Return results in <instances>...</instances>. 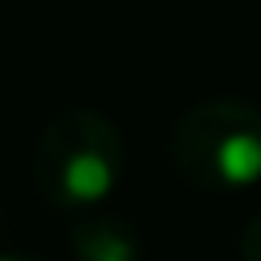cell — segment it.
Segmentation results:
<instances>
[{
	"mask_svg": "<svg viewBox=\"0 0 261 261\" xmlns=\"http://www.w3.org/2000/svg\"><path fill=\"white\" fill-rule=\"evenodd\" d=\"M90 118H82V139L57 147L49 143L41 155V179L45 188L61 200V204H94L110 192L114 184V139L102 135L94 139V130H86Z\"/></svg>",
	"mask_w": 261,
	"mask_h": 261,
	"instance_id": "obj_2",
	"label": "cell"
},
{
	"mask_svg": "<svg viewBox=\"0 0 261 261\" xmlns=\"http://www.w3.org/2000/svg\"><path fill=\"white\" fill-rule=\"evenodd\" d=\"M212 122L216 130H184V167L204 184H253L261 175V126H253L249 114H237L232 122L212 114Z\"/></svg>",
	"mask_w": 261,
	"mask_h": 261,
	"instance_id": "obj_1",
	"label": "cell"
},
{
	"mask_svg": "<svg viewBox=\"0 0 261 261\" xmlns=\"http://www.w3.org/2000/svg\"><path fill=\"white\" fill-rule=\"evenodd\" d=\"M0 261H37V257H29V253H4Z\"/></svg>",
	"mask_w": 261,
	"mask_h": 261,
	"instance_id": "obj_5",
	"label": "cell"
},
{
	"mask_svg": "<svg viewBox=\"0 0 261 261\" xmlns=\"http://www.w3.org/2000/svg\"><path fill=\"white\" fill-rule=\"evenodd\" d=\"M241 253H245V261H261V216L245 228V237H241Z\"/></svg>",
	"mask_w": 261,
	"mask_h": 261,
	"instance_id": "obj_4",
	"label": "cell"
},
{
	"mask_svg": "<svg viewBox=\"0 0 261 261\" xmlns=\"http://www.w3.org/2000/svg\"><path fill=\"white\" fill-rule=\"evenodd\" d=\"M73 249L77 261H135V237L110 216L86 220L73 232Z\"/></svg>",
	"mask_w": 261,
	"mask_h": 261,
	"instance_id": "obj_3",
	"label": "cell"
}]
</instances>
